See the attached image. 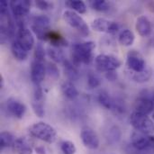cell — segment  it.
<instances>
[{"label":"cell","mask_w":154,"mask_h":154,"mask_svg":"<svg viewBox=\"0 0 154 154\" xmlns=\"http://www.w3.org/2000/svg\"><path fill=\"white\" fill-rule=\"evenodd\" d=\"M11 51L14 55V57L20 61H23L27 59L28 57V51L15 40L13 42L11 46Z\"/></svg>","instance_id":"obj_20"},{"label":"cell","mask_w":154,"mask_h":154,"mask_svg":"<svg viewBox=\"0 0 154 154\" xmlns=\"http://www.w3.org/2000/svg\"><path fill=\"white\" fill-rule=\"evenodd\" d=\"M97 100L99 102V104L105 107L106 109L107 110H112L113 107H114V103L115 101L110 97L109 94L105 92V91H102L98 94V97H97Z\"/></svg>","instance_id":"obj_26"},{"label":"cell","mask_w":154,"mask_h":154,"mask_svg":"<svg viewBox=\"0 0 154 154\" xmlns=\"http://www.w3.org/2000/svg\"><path fill=\"white\" fill-rule=\"evenodd\" d=\"M13 151L16 154H32V147L28 142V140L24 137L17 138L14 142L12 145Z\"/></svg>","instance_id":"obj_17"},{"label":"cell","mask_w":154,"mask_h":154,"mask_svg":"<svg viewBox=\"0 0 154 154\" xmlns=\"http://www.w3.org/2000/svg\"><path fill=\"white\" fill-rule=\"evenodd\" d=\"M106 78L109 81H115L117 79V74L115 70L114 71H108V72H106Z\"/></svg>","instance_id":"obj_36"},{"label":"cell","mask_w":154,"mask_h":154,"mask_svg":"<svg viewBox=\"0 0 154 154\" xmlns=\"http://www.w3.org/2000/svg\"><path fill=\"white\" fill-rule=\"evenodd\" d=\"M46 75V66L43 61L33 60L31 65V79L32 83L37 86L40 85L45 78Z\"/></svg>","instance_id":"obj_11"},{"label":"cell","mask_w":154,"mask_h":154,"mask_svg":"<svg viewBox=\"0 0 154 154\" xmlns=\"http://www.w3.org/2000/svg\"><path fill=\"white\" fill-rule=\"evenodd\" d=\"M29 134L42 142L53 143L57 140V132L50 125L44 122H39L32 125L29 127Z\"/></svg>","instance_id":"obj_2"},{"label":"cell","mask_w":154,"mask_h":154,"mask_svg":"<svg viewBox=\"0 0 154 154\" xmlns=\"http://www.w3.org/2000/svg\"><path fill=\"white\" fill-rule=\"evenodd\" d=\"M6 106H7V110L9 111V113L13 116L18 119H21L23 117L27 109L26 106L23 103H22L20 100L14 97H10L7 99Z\"/></svg>","instance_id":"obj_15"},{"label":"cell","mask_w":154,"mask_h":154,"mask_svg":"<svg viewBox=\"0 0 154 154\" xmlns=\"http://www.w3.org/2000/svg\"><path fill=\"white\" fill-rule=\"evenodd\" d=\"M61 90L63 95L70 100H73L79 97V91L75 85L70 81H65L61 85Z\"/></svg>","instance_id":"obj_19"},{"label":"cell","mask_w":154,"mask_h":154,"mask_svg":"<svg viewBox=\"0 0 154 154\" xmlns=\"http://www.w3.org/2000/svg\"><path fill=\"white\" fill-rule=\"evenodd\" d=\"M16 41L27 51H31L34 46V38L32 32L22 23H18Z\"/></svg>","instance_id":"obj_9"},{"label":"cell","mask_w":154,"mask_h":154,"mask_svg":"<svg viewBox=\"0 0 154 154\" xmlns=\"http://www.w3.org/2000/svg\"><path fill=\"white\" fill-rule=\"evenodd\" d=\"M65 5L72 11L79 14H85L88 10L86 4L81 0H68L66 1Z\"/></svg>","instance_id":"obj_25"},{"label":"cell","mask_w":154,"mask_h":154,"mask_svg":"<svg viewBox=\"0 0 154 154\" xmlns=\"http://www.w3.org/2000/svg\"><path fill=\"white\" fill-rule=\"evenodd\" d=\"M91 27L96 32H106V33H116L118 32L120 25L118 23L106 20L105 18H97L92 22Z\"/></svg>","instance_id":"obj_10"},{"label":"cell","mask_w":154,"mask_h":154,"mask_svg":"<svg viewBox=\"0 0 154 154\" xmlns=\"http://www.w3.org/2000/svg\"><path fill=\"white\" fill-rule=\"evenodd\" d=\"M127 73H139L147 68L143 56L136 50H131L127 53L126 58Z\"/></svg>","instance_id":"obj_7"},{"label":"cell","mask_w":154,"mask_h":154,"mask_svg":"<svg viewBox=\"0 0 154 154\" xmlns=\"http://www.w3.org/2000/svg\"><path fill=\"white\" fill-rule=\"evenodd\" d=\"M100 85H101L100 78L97 74H95L93 72H89L88 75V86L93 89V88H98Z\"/></svg>","instance_id":"obj_32"},{"label":"cell","mask_w":154,"mask_h":154,"mask_svg":"<svg viewBox=\"0 0 154 154\" xmlns=\"http://www.w3.org/2000/svg\"><path fill=\"white\" fill-rule=\"evenodd\" d=\"M46 73L52 79H58L60 77V70L55 63L48 62L46 66Z\"/></svg>","instance_id":"obj_33"},{"label":"cell","mask_w":154,"mask_h":154,"mask_svg":"<svg viewBox=\"0 0 154 154\" xmlns=\"http://www.w3.org/2000/svg\"><path fill=\"white\" fill-rule=\"evenodd\" d=\"M36 6L41 9V10H49L52 7V4L48 2V1H43V0H38L35 2Z\"/></svg>","instance_id":"obj_35"},{"label":"cell","mask_w":154,"mask_h":154,"mask_svg":"<svg viewBox=\"0 0 154 154\" xmlns=\"http://www.w3.org/2000/svg\"><path fill=\"white\" fill-rule=\"evenodd\" d=\"M89 5L94 10L99 12H106L110 9L109 3L105 0H90Z\"/></svg>","instance_id":"obj_29"},{"label":"cell","mask_w":154,"mask_h":154,"mask_svg":"<svg viewBox=\"0 0 154 154\" xmlns=\"http://www.w3.org/2000/svg\"><path fill=\"white\" fill-rule=\"evenodd\" d=\"M47 41H49L51 44V46L54 47H59L60 48L61 46H67L68 45V42L57 32L55 31H51L48 34L47 37Z\"/></svg>","instance_id":"obj_23"},{"label":"cell","mask_w":154,"mask_h":154,"mask_svg":"<svg viewBox=\"0 0 154 154\" xmlns=\"http://www.w3.org/2000/svg\"><path fill=\"white\" fill-rule=\"evenodd\" d=\"M32 107L34 112V114L42 118L45 115V110H44V104H43V99H35L32 98Z\"/></svg>","instance_id":"obj_27"},{"label":"cell","mask_w":154,"mask_h":154,"mask_svg":"<svg viewBox=\"0 0 154 154\" xmlns=\"http://www.w3.org/2000/svg\"><path fill=\"white\" fill-rule=\"evenodd\" d=\"M80 138H81L83 144L88 149L97 150L99 147V144H100L99 138H98L97 133L90 128H84L81 131Z\"/></svg>","instance_id":"obj_12"},{"label":"cell","mask_w":154,"mask_h":154,"mask_svg":"<svg viewBox=\"0 0 154 154\" xmlns=\"http://www.w3.org/2000/svg\"><path fill=\"white\" fill-rule=\"evenodd\" d=\"M4 87V79H3V76L0 75V88H3Z\"/></svg>","instance_id":"obj_40"},{"label":"cell","mask_w":154,"mask_h":154,"mask_svg":"<svg viewBox=\"0 0 154 154\" xmlns=\"http://www.w3.org/2000/svg\"><path fill=\"white\" fill-rule=\"evenodd\" d=\"M109 142L111 143H116L117 142L120 141L121 138V131L117 126H113L112 128H110L109 132H108V136H107Z\"/></svg>","instance_id":"obj_31"},{"label":"cell","mask_w":154,"mask_h":154,"mask_svg":"<svg viewBox=\"0 0 154 154\" xmlns=\"http://www.w3.org/2000/svg\"><path fill=\"white\" fill-rule=\"evenodd\" d=\"M0 11L1 13H5L8 11V3L6 1L0 2Z\"/></svg>","instance_id":"obj_37"},{"label":"cell","mask_w":154,"mask_h":154,"mask_svg":"<svg viewBox=\"0 0 154 154\" xmlns=\"http://www.w3.org/2000/svg\"><path fill=\"white\" fill-rule=\"evenodd\" d=\"M96 48V43L92 41L75 43L72 46L73 64L78 66L81 63L89 64L93 60V51Z\"/></svg>","instance_id":"obj_1"},{"label":"cell","mask_w":154,"mask_h":154,"mask_svg":"<svg viewBox=\"0 0 154 154\" xmlns=\"http://www.w3.org/2000/svg\"><path fill=\"white\" fill-rule=\"evenodd\" d=\"M95 65L99 71L108 72V71H114L118 68H120L122 62L118 58L113 55L99 54L95 58Z\"/></svg>","instance_id":"obj_8"},{"label":"cell","mask_w":154,"mask_h":154,"mask_svg":"<svg viewBox=\"0 0 154 154\" xmlns=\"http://www.w3.org/2000/svg\"><path fill=\"white\" fill-rule=\"evenodd\" d=\"M45 58V49L42 43H37L34 48V60L43 61Z\"/></svg>","instance_id":"obj_34"},{"label":"cell","mask_w":154,"mask_h":154,"mask_svg":"<svg viewBox=\"0 0 154 154\" xmlns=\"http://www.w3.org/2000/svg\"><path fill=\"white\" fill-rule=\"evenodd\" d=\"M47 53H48L49 57L51 59V60H53L54 62L60 63V62H64L65 60H66L62 51L59 47L50 46L47 49Z\"/></svg>","instance_id":"obj_24"},{"label":"cell","mask_w":154,"mask_h":154,"mask_svg":"<svg viewBox=\"0 0 154 154\" xmlns=\"http://www.w3.org/2000/svg\"><path fill=\"white\" fill-rule=\"evenodd\" d=\"M63 65H64V72H65V75L68 77V79L71 81L78 80L79 78V73L76 66L72 62L67 60H65V61L63 62Z\"/></svg>","instance_id":"obj_21"},{"label":"cell","mask_w":154,"mask_h":154,"mask_svg":"<svg viewBox=\"0 0 154 154\" xmlns=\"http://www.w3.org/2000/svg\"><path fill=\"white\" fill-rule=\"evenodd\" d=\"M130 123L135 131L148 135L154 134V122L148 116L133 112L130 116Z\"/></svg>","instance_id":"obj_4"},{"label":"cell","mask_w":154,"mask_h":154,"mask_svg":"<svg viewBox=\"0 0 154 154\" xmlns=\"http://www.w3.org/2000/svg\"><path fill=\"white\" fill-rule=\"evenodd\" d=\"M35 151H36V152L38 154H45V150H44V148L43 147H37L36 149H35Z\"/></svg>","instance_id":"obj_39"},{"label":"cell","mask_w":154,"mask_h":154,"mask_svg":"<svg viewBox=\"0 0 154 154\" xmlns=\"http://www.w3.org/2000/svg\"><path fill=\"white\" fill-rule=\"evenodd\" d=\"M9 5L15 17H24L30 13L31 2L28 0H13L9 3Z\"/></svg>","instance_id":"obj_14"},{"label":"cell","mask_w":154,"mask_h":154,"mask_svg":"<svg viewBox=\"0 0 154 154\" xmlns=\"http://www.w3.org/2000/svg\"><path fill=\"white\" fill-rule=\"evenodd\" d=\"M127 75L129 76V78L131 79H133L134 81H135L137 83H144V82L149 81V79L152 78V69L149 66H147V68L142 72H139V73H127Z\"/></svg>","instance_id":"obj_18"},{"label":"cell","mask_w":154,"mask_h":154,"mask_svg":"<svg viewBox=\"0 0 154 154\" xmlns=\"http://www.w3.org/2000/svg\"><path fill=\"white\" fill-rule=\"evenodd\" d=\"M131 144L138 151L146 153L154 152V137L138 131H134L131 135Z\"/></svg>","instance_id":"obj_3"},{"label":"cell","mask_w":154,"mask_h":154,"mask_svg":"<svg viewBox=\"0 0 154 154\" xmlns=\"http://www.w3.org/2000/svg\"><path fill=\"white\" fill-rule=\"evenodd\" d=\"M63 19L69 25L78 30L84 36L89 35L90 30L88 23L78 13L72 10H66L63 13Z\"/></svg>","instance_id":"obj_6"},{"label":"cell","mask_w":154,"mask_h":154,"mask_svg":"<svg viewBox=\"0 0 154 154\" xmlns=\"http://www.w3.org/2000/svg\"><path fill=\"white\" fill-rule=\"evenodd\" d=\"M32 30L41 41H47L51 30V20L48 16L40 14L34 16L32 21Z\"/></svg>","instance_id":"obj_5"},{"label":"cell","mask_w":154,"mask_h":154,"mask_svg":"<svg viewBox=\"0 0 154 154\" xmlns=\"http://www.w3.org/2000/svg\"><path fill=\"white\" fill-rule=\"evenodd\" d=\"M134 34L131 30L128 29H125L123 30L118 36V42L121 45L125 46V47H129L131 46L134 42Z\"/></svg>","instance_id":"obj_22"},{"label":"cell","mask_w":154,"mask_h":154,"mask_svg":"<svg viewBox=\"0 0 154 154\" xmlns=\"http://www.w3.org/2000/svg\"><path fill=\"white\" fill-rule=\"evenodd\" d=\"M134 108V112L149 116L154 111L153 100L152 98L148 97H140L135 100Z\"/></svg>","instance_id":"obj_13"},{"label":"cell","mask_w":154,"mask_h":154,"mask_svg":"<svg viewBox=\"0 0 154 154\" xmlns=\"http://www.w3.org/2000/svg\"><path fill=\"white\" fill-rule=\"evenodd\" d=\"M14 135L6 131H4L0 134V147L1 149H4L8 146H12L14 142Z\"/></svg>","instance_id":"obj_28"},{"label":"cell","mask_w":154,"mask_h":154,"mask_svg":"<svg viewBox=\"0 0 154 154\" xmlns=\"http://www.w3.org/2000/svg\"><path fill=\"white\" fill-rule=\"evenodd\" d=\"M60 150L63 154H75L77 152V148L74 143L70 141H63L60 143Z\"/></svg>","instance_id":"obj_30"},{"label":"cell","mask_w":154,"mask_h":154,"mask_svg":"<svg viewBox=\"0 0 154 154\" xmlns=\"http://www.w3.org/2000/svg\"><path fill=\"white\" fill-rule=\"evenodd\" d=\"M146 6L148 7V10H149L150 12L154 13V1H149V2L146 4Z\"/></svg>","instance_id":"obj_38"},{"label":"cell","mask_w":154,"mask_h":154,"mask_svg":"<svg viewBox=\"0 0 154 154\" xmlns=\"http://www.w3.org/2000/svg\"><path fill=\"white\" fill-rule=\"evenodd\" d=\"M135 29L142 37H148L152 33V23L146 16L141 15L136 20Z\"/></svg>","instance_id":"obj_16"}]
</instances>
